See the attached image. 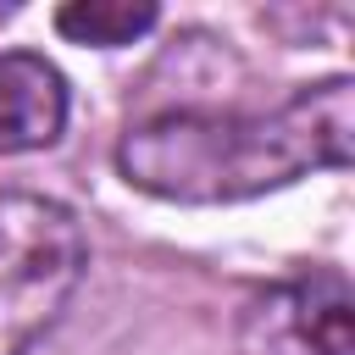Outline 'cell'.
Masks as SVG:
<instances>
[{"mask_svg":"<svg viewBox=\"0 0 355 355\" xmlns=\"http://www.w3.org/2000/svg\"><path fill=\"white\" fill-rule=\"evenodd\" d=\"M349 78L300 89L277 111H161L122 133L116 166L133 189L178 205H222L349 161Z\"/></svg>","mask_w":355,"mask_h":355,"instance_id":"6da1fadb","label":"cell"},{"mask_svg":"<svg viewBox=\"0 0 355 355\" xmlns=\"http://www.w3.org/2000/svg\"><path fill=\"white\" fill-rule=\"evenodd\" d=\"M83 261V227L61 200L0 194V355H28L55 327Z\"/></svg>","mask_w":355,"mask_h":355,"instance_id":"7a4b0ae2","label":"cell"},{"mask_svg":"<svg viewBox=\"0 0 355 355\" xmlns=\"http://www.w3.org/2000/svg\"><path fill=\"white\" fill-rule=\"evenodd\" d=\"M67 128V78L28 50L0 55V155L44 150Z\"/></svg>","mask_w":355,"mask_h":355,"instance_id":"3957f363","label":"cell"},{"mask_svg":"<svg viewBox=\"0 0 355 355\" xmlns=\"http://www.w3.org/2000/svg\"><path fill=\"white\" fill-rule=\"evenodd\" d=\"M283 316L311 355H349V288L338 272H316L283 294Z\"/></svg>","mask_w":355,"mask_h":355,"instance_id":"277c9868","label":"cell"},{"mask_svg":"<svg viewBox=\"0 0 355 355\" xmlns=\"http://www.w3.org/2000/svg\"><path fill=\"white\" fill-rule=\"evenodd\" d=\"M55 28H61L72 44L116 50V44H133L139 33L155 28V6H133V0H78V6H61V11H55Z\"/></svg>","mask_w":355,"mask_h":355,"instance_id":"5b68a950","label":"cell"}]
</instances>
